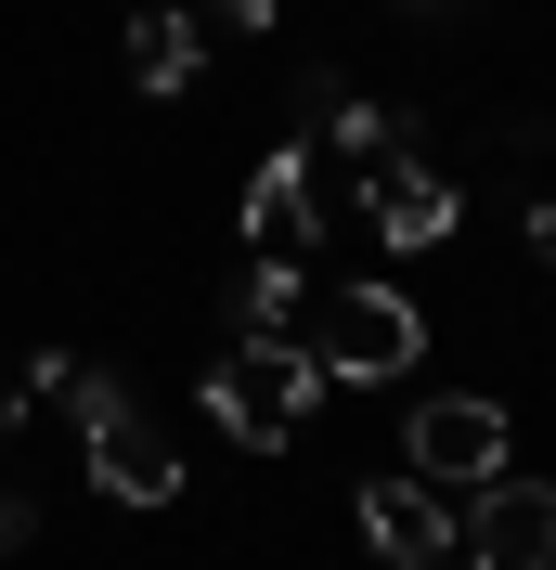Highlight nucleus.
<instances>
[{
  "label": "nucleus",
  "instance_id": "f257e3e1",
  "mask_svg": "<svg viewBox=\"0 0 556 570\" xmlns=\"http://www.w3.org/2000/svg\"><path fill=\"white\" fill-rule=\"evenodd\" d=\"M324 390H337V376L311 363V337H234V351L208 363V415L234 428L246 454H285V441L324 415Z\"/></svg>",
  "mask_w": 556,
  "mask_h": 570
},
{
  "label": "nucleus",
  "instance_id": "f03ea898",
  "mask_svg": "<svg viewBox=\"0 0 556 570\" xmlns=\"http://www.w3.org/2000/svg\"><path fill=\"white\" fill-rule=\"evenodd\" d=\"M415 351H427V324H415V298L401 285H337L324 298V376L337 390H388V376H415Z\"/></svg>",
  "mask_w": 556,
  "mask_h": 570
},
{
  "label": "nucleus",
  "instance_id": "7ed1b4c3",
  "mask_svg": "<svg viewBox=\"0 0 556 570\" xmlns=\"http://www.w3.org/2000/svg\"><path fill=\"white\" fill-rule=\"evenodd\" d=\"M466 570H556V480H518V466H492L479 505L453 519Z\"/></svg>",
  "mask_w": 556,
  "mask_h": 570
},
{
  "label": "nucleus",
  "instance_id": "20e7f679",
  "mask_svg": "<svg viewBox=\"0 0 556 570\" xmlns=\"http://www.w3.org/2000/svg\"><path fill=\"white\" fill-rule=\"evenodd\" d=\"M453 208H466V195H453L440 169H427L415 142H376V156H363V220H376V247H440L453 234Z\"/></svg>",
  "mask_w": 556,
  "mask_h": 570
},
{
  "label": "nucleus",
  "instance_id": "39448f33",
  "mask_svg": "<svg viewBox=\"0 0 556 570\" xmlns=\"http://www.w3.org/2000/svg\"><path fill=\"white\" fill-rule=\"evenodd\" d=\"M401 441H415V480H427V493H479L492 466H505V415H492L479 390L415 402V428H401Z\"/></svg>",
  "mask_w": 556,
  "mask_h": 570
},
{
  "label": "nucleus",
  "instance_id": "423d86ee",
  "mask_svg": "<svg viewBox=\"0 0 556 570\" xmlns=\"http://www.w3.org/2000/svg\"><path fill=\"white\" fill-rule=\"evenodd\" d=\"M363 544H376L388 570H440V558H466V544H453V505L427 493L415 466H401V480H363Z\"/></svg>",
  "mask_w": 556,
  "mask_h": 570
},
{
  "label": "nucleus",
  "instance_id": "0eeeda50",
  "mask_svg": "<svg viewBox=\"0 0 556 570\" xmlns=\"http://www.w3.org/2000/svg\"><path fill=\"white\" fill-rule=\"evenodd\" d=\"M311 234H324V208H311V142H285V156H259V181H246V247L298 259Z\"/></svg>",
  "mask_w": 556,
  "mask_h": 570
},
{
  "label": "nucleus",
  "instance_id": "6e6552de",
  "mask_svg": "<svg viewBox=\"0 0 556 570\" xmlns=\"http://www.w3.org/2000/svg\"><path fill=\"white\" fill-rule=\"evenodd\" d=\"M195 66H208V13H142L130 27V78L142 91H195Z\"/></svg>",
  "mask_w": 556,
  "mask_h": 570
},
{
  "label": "nucleus",
  "instance_id": "1a4fd4ad",
  "mask_svg": "<svg viewBox=\"0 0 556 570\" xmlns=\"http://www.w3.org/2000/svg\"><path fill=\"white\" fill-rule=\"evenodd\" d=\"M298 312H311V285H298V259H246V285H234V324L246 337H298Z\"/></svg>",
  "mask_w": 556,
  "mask_h": 570
},
{
  "label": "nucleus",
  "instance_id": "9d476101",
  "mask_svg": "<svg viewBox=\"0 0 556 570\" xmlns=\"http://www.w3.org/2000/svg\"><path fill=\"white\" fill-rule=\"evenodd\" d=\"M324 130H337L349 156H376V142H401V117H388V105H363V91H337V105H324Z\"/></svg>",
  "mask_w": 556,
  "mask_h": 570
},
{
  "label": "nucleus",
  "instance_id": "9b49d317",
  "mask_svg": "<svg viewBox=\"0 0 556 570\" xmlns=\"http://www.w3.org/2000/svg\"><path fill=\"white\" fill-rule=\"evenodd\" d=\"M27 544H39V505H27V493H0V558H27Z\"/></svg>",
  "mask_w": 556,
  "mask_h": 570
},
{
  "label": "nucleus",
  "instance_id": "f8f14e48",
  "mask_svg": "<svg viewBox=\"0 0 556 570\" xmlns=\"http://www.w3.org/2000/svg\"><path fill=\"white\" fill-rule=\"evenodd\" d=\"M208 27H272V0H195Z\"/></svg>",
  "mask_w": 556,
  "mask_h": 570
},
{
  "label": "nucleus",
  "instance_id": "ddd939ff",
  "mask_svg": "<svg viewBox=\"0 0 556 570\" xmlns=\"http://www.w3.org/2000/svg\"><path fill=\"white\" fill-rule=\"evenodd\" d=\"M518 234H530V259H544V273H556V208H530Z\"/></svg>",
  "mask_w": 556,
  "mask_h": 570
},
{
  "label": "nucleus",
  "instance_id": "4468645a",
  "mask_svg": "<svg viewBox=\"0 0 556 570\" xmlns=\"http://www.w3.org/2000/svg\"><path fill=\"white\" fill-rule=\"evenodd\" d=\"M13 428H27V376H0V441H13Z\"/></svg>",
  "mask_w": 556,
  "mask_h": 570
},
{
  "label": "nucleus",
  "instance_id": "2eb2a0df",
  "mask_svg": "<svg viewBox=\"0 0 556 570\" xmlns=\"http://www.w3.org/2000/svg\"><path fill=\"white\" fill-rule=\"evenodd\" d=\"M415 13H453V0H415Z\"/></svg>",
  "mask_w": 556,
  "mask_h": 570
},
{
  "label": "nucleus",
  "instance_id": "dca6fc26",
  "mask_svg": "<svg viewBox=\"0 0 556 570\" xmlns=\"http://www.w3.org/2000/svg\"><path fill=\"white\" fill-rule=\"evenodd\" d=\"M440 570H466V558H440Z\"/></svg>",
  "mask_w": 556,
  "mask_h": 570
}]
</instances>
